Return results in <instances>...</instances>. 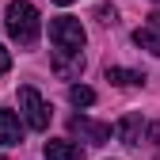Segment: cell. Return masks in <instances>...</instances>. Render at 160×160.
Segmentation results:
<instances>
[{"label":"cell","mask_w":160,"mask_h":160,"mask_svg":"<svg viewBox=\"0 0 160 160\" xmlns=\"http://www.w3.org/2000/svg\"><path fill=\"white\" fill-rule=\"evenodd\" d=\"M69 130H72V133H80L88 145H107V141H111V133H114L107 122H92V118H80V114L69 122Z\"/></svg>","instance_id":"277c9868"},{"label":"cell","mask_w":160,"mask_h":160,"mask_svg":"<svg viewBox=\"0 0 160 160\" xmlns=\"http://www.w3.org/2000/svg\"><path fill=\"white\" fill-rule=\"evenodd\" d=\"M19 114L31 130H50V107L34 88H19Z\"/></svg>","instance_id":"3957f363"},{"label":"cell","mask_w":160,"mask_h":160,"mask_svg":"<svg viewBox=\"0 0 160 160\" xmlns=\"http://www.w3.org/2000/svg\"><path fill=\"white\" fill-rule=\"evenodd\" d=\"M8 69H12V53H8V50H4V46H0V76H4V72H8Z\"/></svg>","instance_id":"7c38bea8"},{"label":"cell","mask_w":160,"mask_h":160,"mask_svg":"<svg viewBox=\"0 0 160 160\" xmlns=\"http://www.w3.org/2000/svg\"><path fill=\"white\" fill-rule=\"evenodd\" d=\"M141 130H145V122H141L137 114H126L122 122L114 126V133H118V141H122V145H141Z\"/></svg>","instance_id":"52a82bcc"},{"label":"cell","mask_w":160,"mask_h":160,"mask_svg":"<svg viewBox=\"0 0 160 160\" xmlns=\"http://www.w3.org/2000/svg\"><path fill=\"white\" fill-rule=\"evenodd\" d=\"M99 19H103V23H114V8H99Z\"/></svg>","instance_id":"4fadbf2b"},{"label":"cell","mask_w":160,"mask_h":160,"mask_svg":"<svg viewBox=\"0 0 160 160\" xmlns=\"http://www.w3.org/2000/svg\"><path fill=\"white\" fill-rule=\"evenodd\" d=\"M46 160H84L72 141H46Z\"/></svg>","instance_id":"ba28073f"},{"label":"cell","mask_w":160,"mask_h":160,"mask_svg":"<svg viewBox=\"0 0 160 160\" xmlns=\"http://www.w3.org/2000/svg\"><path fill=\"white\" fill-rule=\"evenodd\" d=\"M107 80L118 88H130V84H145V72H137V69H107Z\"/></svg>","instance_id":"30bf717a"},{"label":"cell","mask_w":160,"mask_h":160,"mask_svg":"<svg viewBox=\"0 0 160 160\" xmlns=\"http://www.w3.org/2000/svg\"><path fill=\"white\" fill-rule=\"evenodd\" d=\"M8 34L15 38L19 46H34L38 42V31H42V19H38V8L31 0H12L8 4V19H4Z\"/></svg>","instance_id":"6da1fadb"},{"label":"cell","mask_w":160,"mask_h":160,"mask_svg":"<svg viewBox=\"0 0 160 160\" xmlns=\"http://www.w3.org/2000/svg\"><path fill=\"white\" fill-rule=\"evenodd\" d=\"M133 42L141 46V50H149V53L160 57V27H152V23H149V27H137V31H133Z\"/></svg>","instance_id":"9c48e42d"},{"label":"cell","mask_w":160,"mask_h":160,"mask_svg":"<svg viewBox=\"0 0 160 160\" xmlns=\"http://www.w3.org/2000/svg\"><path fill=\"white\" fill-rule=\"evenodd\" d=\"M53 72L61 80H76L80 72H84V53H53Z\"/></svg>","instance_id":"5b68a950"},{"label":"cell","mask_w":160,"mask_h":160,"mask_svg":"<svg viewBox=\"0 0 160 160\" xmlns=\"http://www.w3.org/2000/svg\"><path fill=\"white\" fill-rule=\"evenodd\" d=\"M53 4H72V0H53Z\"/></svg>","instance_id":"5bb4252c"},{"label":"cell","mask_w":160,"mask_h":160,"mask_svg":"<svg viewBox=\"0 0 160 160\" xmlns=\"http://www.w3.org/2000/svg\"><path fill=\"white\" fill-rule=\"evenodd\" d=\"M69 103H72V107H92V103H95V92H92L88 84H72V88H69Z\"/></svg>","instance_id":"8fae6325"},{"label":"cell","mask_w":160,"mask_h":160,"mask_svg":"<svg viewBox=\"0 0 160 160\" xmlns=\"http://www.w3.org/2000/svg\"><path fill=\"white\" fill-rule=\"evenodd\" d=\"M0 160H8V156H0Z\"/></svg>","instance_id":"9a60e30c"},{"label":"cell","mask_w":160,"mask_h":160,"mask_svg":"<svg viewBox=\"0 0 160 160\" xmlns=\"http://www.w3.org/2000/svg\"><path fill=\"white\" fill-rule=\"evenodd\" d=\"M50 42L61 53H80L84 42H88V34H84V27H80V19L57 15V19H50Z\"/></svg>","instance_id":"7a4b0ae2"},{"label":"cell","mask_w":160,"mask_h":160,"mask_svg":"<svg viewBox=\"0 0 160 160\" xmlns=\"http://www.w3.org/2000/svg\"><path fill=\"white\" fill-rule=\"evenodd\" d=\"M23 141V122H19L15 111H0V145H19Z\"/></svg>","instance_id":"8992f818"}]
</instances>
